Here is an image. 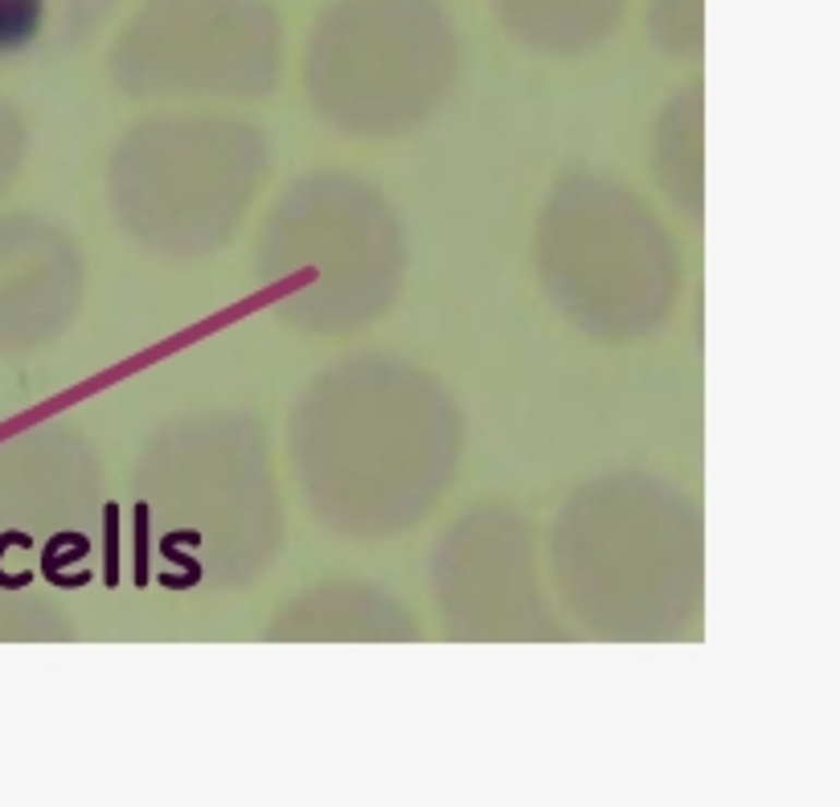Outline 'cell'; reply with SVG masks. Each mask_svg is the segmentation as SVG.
Instances as JSON below:
<instances>
[{
	"label": "cell",
	"mask_w": 840,
	"mask_h": 807,
	"mask_svg": "<svg viewBox=\"0 0 840 807\" xmlns=\"http://www.w3.org/2000/svg\"><path fill=\"white\" fill-rule=\"evenodd\" d=\"M46 0H0V53L29 46L41 29Z\"/></svg>",
	"instance_id": "obj_1"
}]
</instances>
